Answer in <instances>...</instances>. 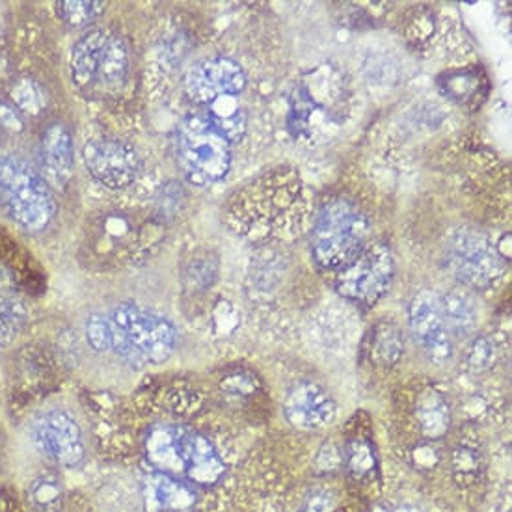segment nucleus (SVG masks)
Returning a JSON list of instances; mask_svg holds the SVG:
<instances>
[{"mask_svg":"<svg viewBox=\"0 0 512 512\" xmlns=\"http://www.w3.org/2000/svg\"><path fill=\"white\" fill-rule=\"evenodd\" d=\"M146 457L157 472L213 486L224 477L226 464L203 434L177 425H155L146 438Z\"/></svg>","mask_w":512,"mask_h":512,"instance_id":"nucleus-1","label":"nucleus"},{"mask_svg":"<svg viewBox=\"0 0 512 512\" xmlns=\"http://www.w3.org/2000/svg\"><path fill=\"white\" fill-rule=\"evenodd\" d=\"M69 73L82 95L114 97L122 92L129 75V47L118 32L92 28L73 45Z\"/></svg>","mask_w":512,"mask_h":512,"instance_id":"nucleus-2","label":"nucleus"},{"mask_svg":"<svg viewBox=\"0 0 512 512\" xmlns=\"http://www.w3.org/2000/svg\"><path fill=\"white\" fill-rule=\"evenodd\" d=\"M108 323L112 332L110 351L129 364H162L176 351V326L159 313L122 304L110 311Z\"/></svg>","mask_w":512,"mask_h":512,"instance_id":"nucleus-3","label":"nucleus"},{"mask_svg":"<svg viewBox=\"0 0 512 512\" xmlns=\"http://www.w3.org/2000/svg\"><path fill=\"white\" fill-rule=\"evenodd\" d=\"M371 233L364 211L345 198L324 203L311 233V252L323 269L341 270L362 254Z\"/></svg>","mask_w":512,"mask_h":512,"instance_id":"nucleus-4","label":"nucleus"},{"mask_svg":"<svg viewBox=\"0 0 512 512\" xmlns=\"http://www.w3.org/2000/svg\"><path fill=\"white\" fill-rule=\"evenodd\" d=\"M176 155L183 176L196 187H207L228 176L231 142L205 114H194L179 123Z\"/></svg>","mask_w":512,"mask_h":512,"instance_id":"nucleus-5","label":"nucleus"},{"mask_svg":"<svg viewBox=\"0 0 512 512\" xmlns=\"http://www.w3.org/2000/svg\"><path fill=\"white\" fill-rule=\"evenodd\" d=\"M0 198L19 226L45 230L56 213V202L47 181L23 157H0Z\"/></svg>","mask_w":512,"mask_h":512,"instance_id":"nucleus-6","label":"nucleus"},{"mask_svg":"<svg viewBox=\"0 0 512 512\" xmlns=\"http://www.w3.org/2000/svg\"><path fill=\"white\" fill-rule=\"evenodd\" d=\"M445 263L460 283L472 289L492 287L505 272L498 244L473 230H459L447 241Z\"/></svg>","mask_w":512,"mask_h":512,"instance_id":"nucleus-7","label":"nucleus"},{"mask_svg":"<svg viewBox=\"0 0 512 512\" xmlns=\"http://www.w3.org/2000/svg\"><path fill=\"white\" fill-rule=\"evenodd\" d=\"M395 261L384 243L367 244L362 254L337 272L336 289L341 297L375 306L390 291Z\"/></svg>","mask_w":512,"mask_h":512,"instance_id":"nucleus-8","label":"nucleus"},{"mask_svg":"<svg viewBox=\"0 0 512 512\" xmlns=\"http://www.w3.org/2000/svg\"><path fill=\"white\" fill-rule=\"evenodd\" d=\"M88 174L110 190L127 189L140 174V159L133 146L118 138H97L82 149Z\"/></svg>","mask_w":512,"mask_h":512,"instance_id":"nucleus-9","label":"nucleus"},{"mask_svg":"<svg viewBox=\"0 0 512 512\" xmlns=\"http://www.w3.org/2000/svg\"><path fill=\"white\" fill-rule=\"evenodd\" d=\"M185 88L194 103L211 107L220 99L241 94L246 88V75L235 60L226 56H211L190 68Z\"/></svg>","mask_w":512,"mask_h":512,"instance_id":"nucleus-10","label":"nucleus"},{"mask_svg":"<svg viewBox=\"0 0 512 512\" xmlns=\"http://www.w3.org/2000/svg\"><path fill=\"white\" fill-rule=\"evenodd\" d=\"M410 332L421 351L432 362L444 364L453 356V337L445 324L440 297L434 291H421L412 298L408 308Z\"/></svg>","mask_w":512,"mask_h":512,"instance_id":"nucleus-11","label":"nucleus"},{"mask_svg":"<svg viewBox=\"0 0 512 512\" xmlns=\"http://www.w3.org/2000/svg\"><path fill=\"white\" fill-rule=\"evenodd\" d=\"M32 440L41 455L60 466L73 468L84 459L79 423L64 410H51L32 425Z\"/></svg>","mask_w":512,"mask_h":512,"instance_id":"nucleus-12","label":"nucleus"},{"mask_svg":"<svg viewBox=\"0 0 512 512\" xmlns=\"http://www.w3.org/2000/svg\"><path fill=\"white\" fill-rule=\"evenodd\" d=\"M287 421L300 431H319L336 418V405L328 391L315 382H298L283 403Z\"/></svg>","mask_w":512,"mask_h":512,"instance_id":"nucleus-13","label":"nucleus"},{"mask_svg":"<svg viewBox=\"0 0 512 512\" xmlns=\"http://www.w3.org/2000/svg\"><path fill=\"white\" fill-rule=\"evenodd\" d=\"M41 170L47 185L64 190L73 177V140L64 123H51L41 136Z\"/></svg>","mask_w":512,"mask_h":512,"instance_id":"nucleus-14","label":"nucleus"},{"mask_svg":"<svg viewBox=\"0 0 512 512\" xmlns=\"http://www.w3.org/2000/svg\"><path fill=\"white\" fill-rule=\"evenodd\" d=\"M142 499L148 512H190L196 505V492L183 479L153 472L142 481Z\"/></svg>","mask_w":512,"mask_h":512,"instance_id":"nucleus-15","label":"nucleus"},{"mask_svg":"<svg viewBox=\"0 0 512 512\" xmlns=\"http://www.w3.org/2000/svg\"><path fill=\"white\" fill-rule=\"evenodd\" d=\"M416 418L423 436L429 440L444 438L451 427V410L440 391L425 390L419 395Z\"/></svg>","mask_w":512,"mask_h":512,"instance_id":"nucleus-16","label":"nucleus"},{"mask_svg":"<svg viewBox=\"0 0 512 512\" xmlns=\"http://www.w3.org/2000/svg\"><path fill=\"white\" fill-rule=\"evenodd\" d=\"M440 304L449 334L459 337L470 336L477 326V308L472 297L464 291H451L440 298Z\"/></svg>","mask_w":512,"mask_h":512,"instance_id":"nucleus-17","label":"nucleus"},{"mask_svg":"<svg viewBox=\"0 0 512 512\" xmlns=\"http://www.w3.org/2000/svg\"><path fill=\"white\" fill-rule=\"evenodd\" d=\"M405 354V337L399 326L393 323H380L371 334L369 356L373 364L380 367H393Z\"/></svg>","mask_w":512,"mask_h":512,"instance_id":"nucleus-18","label":"nucleus"},{"mask_svg":"<svg viewBox=\"0 0 512 512\" xmlns=\"http://www.w3.org/2000/svg\"><path fill=\"white\" fill-rule=\"evenodd\" d=\"M207 108L209 110L205 116L230 142L243 138L246 131V114L243 108L235 103V97L220 99Z\"/></svg>","mask_w":512,"mask_h":512,"instance_id":"nucleus-19","label":"nucleus"},{"mask_svg":"<svg viewBox=\"0 0 512 512\" xmlns=\"http://www.w3.org/2000/svg\"><path fill=\"white\" fill-rule=\"evenodd\" d=\"M56 6L60 19L73 28L86 27L105 12V2L99 0H62Z\"/></svg>","mask_w":512,"mask_h":512,"instance_id":"nucleus-20","label":"nucleus"},{"mask_svg":"<svg viewBox=\"0 0 512 512\" xmlns=\"http://www.w3.org/2000/svg\"><path fill=\"white\" fill-rule=\"evenodd\" d=\"M27 323V310L21 302L2 298L0 300V347L14 343Z\"/></svg>","mask_w":512,"mask_h":512,"instance_id":"nucleus-21","label":"nucleus"},{"mask_svg":"<svg viewBox=\"0 0 512 512\" xmlns=\"http://www.w3.org/2000/svg\"><path fill=\"white\" fill-rule=\"evenodd\" d=\"M347 468L354 477H367L377 470V457H375V449L364 438H354L347 445Z\"/></svg>","mask_w":512,"mask_h":512,"instance_id":"nucleus-22","label":"nucleus"},{"mask_svg":"<svg viewBox=\"0 0 512 512\" xmlns=\"http://www.w3.org/2000/svg\"><path fill=\"white\" fill-rule=\"evenodd\" d=\"M12 99L15 105L28 114H40L45 107V92L34 79H19L12 86Z\"/></svg>","mask_w":512,"mask_h":512,"instance_id":"nucleus-23","label":"nucleus"},{"mask_svg":"<svg viewBox=\"0 0 512 512\" xmlns=\"http://www.w3.org/2000/svg\"><path fill=\"white\" fill-rule=\"evenodd\" d=\"M62 498V486L58 483V479H54L51 475H45L34 481V485L30 486V501L40 509V511H51Z\"/></svg>","mask_w":512,"mask_h":512,"instance_id":"nucleus-24","label":"nucleus"},{"mask_svg":"<svg viewBox=\"0 0 512 512\" xmlns=\"http://www.w3.org/2000/svg\"><path fill=\"white\" fill-rule=\"evenodd\" d=\"M84 332L88 345L97 352H110L112 347V332H110V323L108 317L101 313H94L88 317L84 324Z\"/></svg>","mask_w":512,"mask_h":512,"instance_id":"nucleus-25","label":"nucleus"},{"mask_svg":"<svg viewBox=\"0 0 512 512\" xmlns=\"http://www.w3.org/2000/svg\"><path fill=\"white\" fill-rule=\"evenodd\" d=\"M496 362V347L492 343L490 337H475L470 345V349L466 352V364L468 367L475 371V373H481L490 369Z\"/></svg>","mask_w":512,"mask_h":512,"instance_id":"nucleus-26","label":"nucleus"},{"mask_svg":"<svg viewBox=\"0 0 512 512\" xmlns=\"http://www.w3.org/2000/svg\"><path fill=\"white\" fill-rule=\"evenodd\" d=\"M479 468H481L479 455L473 449L460 447L455 451V455H453V473H455L460 485L462 483H473L477 479Z\"/></svg>","mask_w":512,"mask_h":512,"instance_id":"nucleus-27","label":"nucleus"},{"mask_svg":"<svg viewBox=\"0 0 512 512\" xmlns=\"http://www.w3.org/2000/svg\"><path fill=\"white\" fill-rule=\"evenodd\" d=\"M460 77L464 82L459 81L457 73L447 75V81H444V84L447 94L464 101V99H468V94H472V92H475V88H479V81H477L475 75H472V71H460Z\"/></svg>","mask_w":512,"mask_h":512,"instance_id":"nucleus-28","label":"nucleus"},{"mask_svg":"<svg viewBox=\"0 0 512 512\" xmlns=\"http://www.w3.org/2000/svg\"><path fill=\"white\" fill-rule=\"evenodd\" d=\"M341 464H343L341 451L337 449L336 445L326 444L315 459V470L319 473L337 472Z\"/></svg>","mask_w":512,"mask_h":512,"instance_id":"nucleus-29","label":"nucleus"},{"mask_svg":"<svg viewBox=\"0 0 512 512\" xmlns=\"http://www.w3.org/2000/svg\"><path fill=\"white\" fill-rule=\"evenodd\" d=\"M334 507V498L326 490H315L311 492L298 512H330Z\"/></svg>","mask_w":512,"mask_h":512,"instance_id":"nucleus-30","label":"nucleus"},{"mask_svg":"<svg viewBox=\"0 0 512 512\" xmlns=\"http://www.w3.org/2000/svg\"><path fill=\"white\" fill-rule=\"evenodd\" d=\"M0 123L4 127H8V129H14V131H21L23 129V122L17 116V112H15L14 108L4 105V103H0Z\"/></svg>","mask_w":512,"mask_h":512,"instance_id":"nucleus-31","label":"nucleus"},{"mask_svg":"<svg viewBox=\"0 0 512 512\" xmlns=\"http://www.w3.org/2000/svg\"><path fill=\"white\" fill-rule=\"evenodd\" d=\"M393 512H421L418 507H412V505H403V507H399V509H395Z\"/></svg>","mask_w":512,"mask_h":512,"instance_id":"nucleus-32","label":"nucleus"}]
</instances>
